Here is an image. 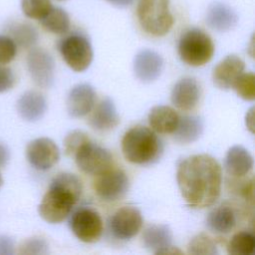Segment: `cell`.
Here are the masks:
<instances>
[{
	"instance_id": "26",
	"label": "cell",
	"mask_w": 255,
	"mask_h": 255,
	"mask_svg": "<svg viewBox=\"0 0 255 255\" xmlns=\"http://www.w3.org/2000/svg\"><path fill=\"white\" fill-rule=\"evenodd\" d=\"M39 21L47 31L53 34H65L70 28V17L68 13L60 7L52 6L48 13Z\"/></svg>"
},
{
	"instance_id": "37",
	"label": "cell",
	"mask_w": 255,
	"mask_h": 255,
	"mask_svg": "<svg viewBox=\"0 0 255 255\" xmlns=\"http://www.w3.org/2000/svg\"><path fill=\"white\" fill-rule=\"evenodd\" d=\"M246 127L251 132L254 131V108H251L246 115Z\"/></svg>"
},
{
	"instance_id": "24",
	"label": "cell",
	"mask_w": 255,
	"mask_h": 255,
	"mask_svg": "<svg viewBox=\"0 0 255 255\" xmlns=\"http://www.w3.org/2000/svg\"><path fill=\"white\" fill-rule=\"evenodd\" d=\"M203 131V122L196 116L179 117L175 130L172 132L174 139L183 144L197 140Z\"/></svg>"
},
{
	"instance_id": "16",
	"label": "cell",
	"mask_w": 255,
	"mask_h": 255,
	"mask_svg": "<svg viewBox=\"0 0 255 255\" xmlns=\"http://www.w3.org/2000/svg\"><path fill=\"white\" fill-rule=\"evenodd\" d=\"M200 98V87L193 78L186 77L175 83L171 90L170 100L173 106L181 111L193 110Z\"/></svg>"
},
{
	"instance_id": "35",
	"label": "cell",
	"mask_w": 255,
	"mask_h": 255,
	"mask_svg": "<svg viewBox=\"0 0 255 255\" xmlns=\"http://www.w3.org/2000/svg\"><path fill=\"white\" fill-rule=\"evenodd\" d=\"M15 252V245L12 238L7 235H0V255H12Z\"/></svg>"
},
{
	"instance_id": "10",
	"label": "cell",
	"mask_w": 255,
	"mask_h": 255,
	"mask_svg": "<svg viewBox=\"0 0 255 255\" xmlns=\"http://www.w3.org/2000/svg\"><path fill=\"white\" fill-rule=\"evenodd\" d=\"M98 176L94 182V190L102 200L114 202L127 194L129 180L123 169L111 168Z\"/></svg>"
},
{
	"instance_id": "32",
	"label": "cell",
	"mask_w": 255,
	"mask_h": 255,
	"mask_svg": "<svg viewBox=\"0 0 255 255\" xmlns=\"http://www.w3.org/2000/svg\"><path fill=\"white\" fill-rule=\"evenodd\" d=\"M20 254H33V255H44L49 253V244L44 238L33 237L27 239L22 243L19 249Z\"/></svg>"
},
{
	"instance_id": "8",
	"label": "cell",
	"mask_w": 255,
	"mask_h": 255,
	"mask_svg": "<svg viewBox=\"0 0 255 255\" xmlns=\"http://www.w3.org/2000/svg\"><path fill=\"white\" fill-rule=\"evenodd\" d=\"M26 61L33 82L41 88H51L55 81V62L52 55L43 48H32Z\"/></svg>"
},
{
	"instance_id": "38",
	"label": "cell",
	"mask_w": 255,
	"mask_h": 255,
	"mask_svg": "<svg viewBox=\"0 0 255 255\" xmlns=\"http://www.w3.org/2000/svg\"><path fill=\"white\" fill-rule=\"evenodd\" d=\"M158 254H167V255H175V254H182V251H180L178 248L173 246H168L164 249H162ZM157 254V255H158Z\"/></svg>"
},
{
	"instance_id": "41",
	"label": "cell",
	"mask_w": 255,
	"mask_h": 255,
	"mask_svg": "<svg viewBox=\"0 0 255 255\" xmlns=\"http://www.w3.org/2000/svg\"><path fill=\"white\" fill-rule=\"evenodd\" d=\"M58 1H64V0H58Z\"/></svg>"
},
{
	"instance_id": "15",
	"label": "cell",
	"mask_w": 255,
	"mask_h": 255,
	"mask_svg": "<svg viewBox=\"0 0 255 255\" xmlns=\"http://www.w3.org/2000/svg\"><path fill=\"white\" fill-rule=\"evenodd\" d=\"M244 61L236 55H228L213 69L212 80L214 85L221 90L232 88L236 79L243 73Z\"/></svg>"
},
{
	"instance_id": "39",
	"label": "cell",
	"mask_w": 255,
	"mask_h": 255,
	"mask_svg": "<svg viewBox=\"0 0 255 255\" xmlns=\"http://www.w3.org/2000/svg\"><path fill=\"white\" fill-rule=\"evenodd\" d=\"M108 1L117 7H127L130 5L134 0H108Z\"/></svg>"
},
{
	"instance_id": "40",
	"label": "cell",
	"mask_w": 255,
	"mask_h": 255,
	"mask_svg": "<svg viewBox=\"0 0 255 255\" xmlns=\"http://www.w3.org/2000/svg\"><path fill=\"white\" fill-rule=\"evenodd\" d=\"M2 182H3V180H2V176H1V173H0V186L2 185Z\"/></svg>"
},
{
	"instance_id": "7",
	"label": "cell",
	"mask_w": 255,
	"mask_h": 255,
	"mask_svg": "<svg viewBox=\"0 0 255 255\" xmlns=\"http://www.w3.org/2000/svg\"><path fill=\"white\" fill-rule=\"evenodd\" d=\"M78 167L85 173L100 175L113 166V155L103 146L92 142H85L74 154Z\"/></svg>"
},
{
	"instance_id": "33",
	"label": "cell",
	"mask_w": 255,
	"mask_h": 255,
	"mask_svg": "<svg viewBox=\"0 0 255 255\" xmlns=\"http://www.w3.org/2000/svg\"><path fill=\"white\" fill-rule=\"evenodd\" d=\"M17 45L8 35H0V65H6L14 60Z\"/></svg>"
},
{
	"instance_id": "3",
	"label": "cell",
	"mask_w": 255,
	"mask_h": 255,
	"mask_svg": "<svg viewBox=\"0 0 255 255\" xmlns=\"http://www.w3.org/2000/svg\"><path fill=\"white\" fill-rule=\"evenodd\" d=\"M122 151L128 161L134 164H146L159 156L161 143L152 129L143 126H135L124 134Z\"/></svg>"
},
{
	"instance_id": "21",
	"label": "cell",
	"mask_w": 255,
	"mask_h": 255,
	"mask_svg": "<svg viewBox=\"0 0 255 255\" xmlns=\"http://www.w3.org/2000/svg\"><path fill=\"white\" fill-rule=\"evenodd\" d=\"M148 124L153 131L158 133H172L178 124L179 116L168 106H155L148 114Z\"/></svg>"
},
{
	"instance_id": "34",
	"label": "cell",
	"mask_w": 255,
	"mask_h": 255,
	"mask_svg": "<svg viewBox=\"0 0 255 255\" xmlns=\"http://www.w3.org/2000/svg\"><path fill=\"white\" fill-rule=\"evenodd\" d=\"M15 84V75L13 71L0 65V94L9 91Z\"/></svg>"
},
{
	"instance_id": "1",
	"label": "cell",
	"mask_w": 255,
	"mask_h": 255,
	"mask_svg": "<svg viewBox=\"0 0 255 255\" xmlns=\"http://www.w3.org/2000/svg\"><path fill=\"white\" fill-rule=\"evenodd\" d=\"M176 180L181 196L190 207H209L221 192V166L209 154H194L179 163Z\"/></svg>"
},
{
	"instance_id": "4",
	"label": "cell",
	"mask_w": 255,
	"mask_h": 255,
	"mask_svg": "<svg viewBox=\"0 0 255 255\" xmlns=\"http://www.w3.org/2000/svg\"><path fill=\"white\" fill-rule=\"evenodd\" d=\"M177 52L180 60L186 65L200 67L211 60L214 54V44L204 31L190 28L179 38Z\"/></svg>"
},
{
	"instance_id": "5",
	"label": "cell",
	"mask_w": 255,
	"mask_h": 255,
	"mask_svg": "<svg viewBox=\"0 0 255 255\" xmlns=\"http://www.w3.org/2000/svg\"><path fill=\"white\" fill-rule=\"evenodd\" d=\"M136 15L142 30L156 37L167 34L174 21L169 0H138Z\"/></svg>"
},
{
	"instance_id": "22",
	"label": "cell",
	"mask_w": 255,
	"mask_h": 255,
	"mask_svg": "<svg viewBox=\"0 0 255 255\" xmlns=\"http://www.w3.org/2000/svg\"><path fill=\"white\" fill-rule=\"evenodd\" d=\"M172 233L165 224H153L145 228L142 234L143 245L146 249L158 254L162 249L171 245Z\"/></svg>"
},
{
	"instance_id": "17",
	"label": "cell",
	"mask_w": 255,
	"mask_h": 255,
	"mask_svg": "<svg viewBox=\"0 0 255 255\" xmlns=\"http://www.w3.org/2000/svg\"><path fill=\"white\" fill-rule=\"evenodd\" d=\"M47 110L45 97L37 91L25 92L17 102L20 117L27 122H37L43 118Z\"/></svg>"
},
{
	"instance_id": "27",
	"label": "cell",
	"mask_w": 255,
	"mask_h": 255,
	"mask_svg": "<svg viewBox=\"0 0 255 255\" xmlns=\"http://www.w3.org/2000/svg\"><path fill=\"white\" fill-rule=\"evenodd\" d=\"M255 250V237L251 232L235 233L227 243V252L231 255H251Z\"/></svg>"
},
{
	"instance_id": "25",
	"label": "cell",
	"mask_w": 255,
	"mask_h": 255,
	"mask_svg": "<svg viewBox=\"0 0 255 255\" xmlns=\"http://www.w3.org/2000/svg\"><path fill=\"white\" fill-rule=\"evenodd\" d=\"M6 31L15 44L22 48H32L39 38L37 29L27 22H13L7 25Z\"/></svg>"
},
{
	"instance_id": "29",
	"label": "cell",
	"mask_w": 255,
	"mask_h": 255,
	"mask_svg": "<svg viewBox=\"0 0 255 255\" xmlns=\"http://www.w3.org/2000/svg\"><path fill=\"white\" fill-rule=\"evenodd\" d=\"M232 88L237 95L245 101L255 99V76L253 73H242L234 82Z\"/></svg>"
},
{
	"instance_id": "36",
	"label": "cell",
	"mask_w": 255,
	"mask_h": 255,
	"mask_svg": "<svg viewBox=\"0 0 255 255\" xmlns=\"http://www.w3.org/2000/svg\"><path fill=\"white\" fill-rule=\"evenodd\" d=\"M10 158V151L8 147L0 142V167L4 166Z\"/></svg>"
},
{
	"instance_id": "6",
	"label": "cell",
	"mask_w": 255,
	"mask_h": 255,
	"mask_svg": "<svg viewBox=\"0 0 255 255\" xmlns=\"http://www.w3.org/2000/svg\"><path fill=\"white\" fill-rule=\"evenodd\" d=\"M59 51L66 64L76 72L89 68L93 60V48L82 34H72L59 43Z\"/></svg>"
},
{
	"instance_id": "30",
	"label": "cell",
	"mask_w": 255,
	"mask_h": 255,
	"mask_svg": "<svg viewBox=\"0 0 255 255\" xmlns=\"http://www.w3.org/2000/svg\"><path fill=\"white\" fill-rule=\"evenodd\" d=\"M51 8V0H21V9L30 19L41 20Z\"/></svg>"
},
{
	"instance_id": "23",
	"label": "cell",
	"mask_w": 255,
	"mask_h": 255,
	"mask_svg": "<svg viewBox=\"0 0 255 255\" xmlns=\"http://www.w3.org/2000/svg\"><path fill=\"white\" fill-rule=\"evenodd\" d=\"M235 224V213L233 209L227 205H220L213 208L206 217V226L215 233H228L234 228Z\"/></svg>"
},
{
	"instance_id": "20",
	"label": "cell",
	"mask_w": 255,
	"mask_h": 255,
	"mask_svg": "<svg viewBox=\"0 0 255 255\" xmlns=\"http://www.w3.org/2000/svg\"><path fill=\"white\" fill-rule=\"evenodd\" d=\"M237 20L236 12L224 3L215 2L208 7L206 23L213 30L218 32L228 31L235 26Z\"/></svg>"
},
{
	"instance_id": "14",
	"label": "cell",
	"mask_w": 255,
	"mask_h": 255,
	"mask_svg": "<svg viewBox=\"0 0 255 255\" xmlns=\"http://www.w3.org/2000/svg\"><path fill=\"white\" fill-rule=\"evenodd\" d=\"M163 60L155 51L149 49L140 50L133 60V72L136 78L143 83L155 81L161 74Z\"/></svg>"
},
{
	"instance_id": "13",
	"label": "cell",
	"mask_w": 255,
	"mask_h": 255,
	"mask_svg": "<svg viewBox=\"0 0 255 255\" xmlns=\"http://www.w3.org/2000/svg\"><path fill=\"white\" fill-rule=\"evenodd\" d=\"M96 103V92L89 84L74 86L67 97V111L73 118H82L88 115Z\"/></svg>"
},
{
	"instance_id": "11",
	"label": "cell",
	"mask_w": 255,
	"mask_h": 255,
	"mask_svg": "<svg viewBox=\"0 0 255 255\" xmlns=\"http://www.w3.org/2000/svg\"><path fill=\"white\" fill-rule=\"evenodd\" d=\"M26 157L36 169L48 170L59 161L60 150L51 138L39 137L28 143Z\"/></svg>"
},
{
	"instance_id": "18",
	"label": "cell",
	"mask_w": 255,
	"mask_h": 255,
	"mask_svg": "<svg viewBox=\"0 0 255 255\" xmlns=\"http://www.w3.org/2000/svg\"><path fill=\"white\" fill-rule=\"evenodd\" d=\"M253 156L242 145L231 146L225 157V168L229 175L242 177L253 168Z\"/></svg>"
},
{
	"instance_id": "2",
	"label": "cell",
	"mask_w": 255,
	"mask_h": 255,
	"mask_svg": "<svg viewBox=\"0 0 255 255\" xmlns=\"http://www.w3.org/2000/svg\"><path fill=\"white\" fill-rule=\"evenodd\" d=\"M82 182L73 173L62 172L56 175L44 194L38 212L48 223L64 221L81 197Z\"/></svg>"
},
{
	"instance_id": "9",
	"label": "cell",
	"mask_w": 255,
	"mask_h": 255,
	"mask_svg": "<svg viewBox=\"0 0 255 255\" xmlns=\"http://www.w3.org/2000/svg\"><path fill=\"white\" fill-rule=\"evenodd\" d=\"M70 227L75 236L85 243L97 242L104 229L100 214L92 208L77 210L70 219Z\"/></svg>"
},
{
	"instance_id": "12",
	"label": "cell",
	"mask_w": 255,
	"mask_h": 255,
	"mask_svg": "<svg viewBox=\"0 0 255 255\" xmlns=\"http://www.w3.org/2000/svg\"><path fill=\"white\" fill-rule=\"evenodd\" d=\"M142 225L140 211L132 206L119 208L111 217L110 228L115 237L121 240H128L135 236Z\"/></svg>"
},
{
	"instance_id": "19",
	"label": "cell",
	"mask_w": 255,
	"mask_h": 255,
	"mask_svg": "<svg viewBox=\"0 0 255 255\" xmlns=\"http://www.w3.org/2000/svg\"><path fill=\"white\" fill-rule=\"evenodd\" d=\"M119 124L120 117L114 102L110 98H106L100 102L90 119L91 127L99 131L111 130Z\"/></svg>"
},
{
	"instance_id": "28",
	"label": "cell",
	"mask_w": 255,
	"mask_h": 255,
	"mask_svg": "<svg viewBox=\"0 0 255 255\" xmlns=\"http://www.w3.org/2000/svg\"><path fill=\"white\" fill-rule=\"evenodd\" d=\"M187 252L192 255H215L218 254L217 247L204 233H199L195 235L188 243Z\"/></svg>"
},
{
	"instance_id": "31",
	"label": "cell",
	"mask_w": 255,
	"mask_h": 255,
	"mask_svg": "<svg viewBox=\"0 0 255 255\" xmlns=\"http://www.w3.org/2000/svg\"><path fill=\"white\" fill-rule=\"evenodd\" d=\"M90 138L88 134H86L82 130H72L70 131L65 139H64V148L67 155H73L76 153V151L87 141H89Z\"/></svg>"
}]
</instances>
